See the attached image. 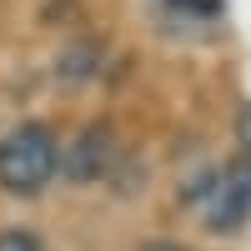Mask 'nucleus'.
<instances>
[{
  "label": "nucleus",
  "mask_w": 251,
  "mask_h": 251,
  "mask_svg": "<svg viewBox=\"0 0 251 251\" xmlns=\"http://www.w3.org/2000/svg\"><path fill=\"white\" fill-rule=\"evenodd\" d=\"M55 166H60L55 131L40 126V121L15 126V131L0 141V186H5V191H20V196L40 191V186L55 176Z\"/></svg>",
  "instance_id": "obj_1"
},
{
  "label": "nucleus",
  "mask_w": 251,
  "mask_h": 251,
  "mask_svg": "<svg viewBox=\"0 0 251 251\" xmlns=\"http://www.w3.org/2000/svg\"><path fill=\"white\" fill-rule=\"evenodd\" d=\"M251 216V161H231L221 166L216 181L206 186V221L211 231H236V226Z\"/></svg>",
  "instance_id": "obj_2"
},
{
  "label": "nucleus",
  "mask_w": 251,
  "mask_h": 251,
  "mask_svg": "<svg viewBox=\"0 0 251 251\" xmlns=\"http://www.w3.org/2000/svg\"><path fill=\"white\" fill-rule=\"evenodd\" d=\"M0 251H40V241L30 231H5L0 236Z\"/></svg>",
  "instance_id": "obj_4"
},
{
  "label": "nucleus",
  "mask_w": 251,
  "mask_h": 251,
  "mask_svg": "<svg viewBox=\"0 0 251 251\" xmlns=\"http://www.w3.org/2000/svg\"><path fill=\"white\" fill-rule=\"evenodd\" d=\"M111 166V131L106 126H86L75 136V146L66 151V176L71 181H96Z\"/></svg>",
  "instance_id": "obj_3"
},
{
  "label": "nucleus",
  "mask_w": 251,
  "mask_h": 251,
  "mask_svg": "<svg viewBox=\"0 0 251 251\" xmlns=\"http://www.w3.org/2000/svg\"><path fill=\"white\" fill-rule=\"evenodd\" d=\"M146 251H186V246H171V241H156V246H146Z\"/></svg>",
  "instance_id": "obj_5"
}]
</instances>
